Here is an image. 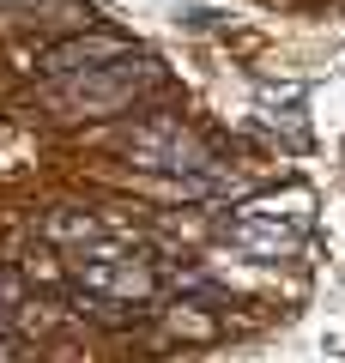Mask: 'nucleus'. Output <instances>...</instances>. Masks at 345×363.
Masks as SVG:
<instances>
[{
    "instance_id": "nucleus-1",
    "label": "nucleus",
    "mask_w": 345,
    "mask_h": 363,
    "mask_svg": "<svg viewBox=\"0 0 345 363\" xmlns=\"http://www.w3.org/2000/svg\"><path fill=\"white\" fill-rule=\"evenodd\" d=\"M152 85H164V67L146 61V55H121V61H103L91 73H73V79H55V104L67 116H115L128 109L133 97H146Z\"/></svg>"
},
{
    "instance_id": "nucleus-2",
    "label": "nucleus",
    "mask_w": 345,
    "mask_h": 363,
    "mask_svg": "<svg viewBox=\"0 0 345 363\" xmlns=\"http://www.w3.org/2000/svg\"><path fill=\"white\" fill-rule=\"evenodd\" d=\"M128 164L152 169V176H182V169L212 164V145H206L182 116H152L146 128L128 133Z\"/></svg>"
},
{
    "instance_id": "nucleus-3",
    "label": "nucleus",
    "mask_w": 345,
    "mask_h": 363,
    "mask_svg": "<svg viewBox=\"0 0 345 363\" xmlns=\"http://www.w3.org/2000/svg\"><path fill=\"white\" fill-rule=\"evenodd\" d=\"M73 279L91 291V297H109V303H146L158 291V272L146 260L121 255V248L103 236L91 248H73Z\"/></svg>"
},
{
    "instance_id": "nucleus-4",
    "label": "nucleus",
    "mask_w": 345,
    "mask_h": 363,
    "mask_svg": "<svg viewBox=\"0 0 345 363\" xmlns=\"http://www.w3.org/2000/svg\"><path fill=\"white\" fill-rule=\"evenodd\" d=\"M230 248H243V255L255 260H291L297 248H303V224H279V212L273 218H261V212H243V218L224 224Z\"/></svg>"
},
{
    "instance_id": "nucleus-5",
    "label": "nucleus",
    "mask_w": 345,
    "mask_h": 363,
    "mask_svg": "<svg viewBox=\"0 0 345 363\" xmlns=\"http://www.w3.org/2000/svg\"><path fill=\"white\" fill-rule=\"evenodd\" d=\"M121 55H133V43H121V37H67V43H55L49 55H43V79H73V73H91V67H103V61H121Z\"/></svg>"
},
{
    "instance_id": "nucleus-6",
    "label": "nucleus",
    "mask_w": 345,
    "mask_h": 363,
    "mask_svg": "<svg viewBox=\"0 0 345 363\" xmlns=\"http://www.w3.org/2000/svg\"><path fill=\"white\" fill-rule=\"evenodd\" d=\"M43 236L61 242V248H91V242H103V224L91 212H49L43 218Z\"/></svg>"
},
{
    "instance_id": "nucleus-7",
    "label": "nucleus",
    "mask_w": 345,
    "mask_h": 363,
    "mask_svg": "<svg viewBox=\"0 0 345 363\" xmlns=\"http://www.w3.org/2000/svg\"><path fill=\"white\" fill-rule=\"evenodd\" d=\"M18 297H25V285H18L13 272L0 267V327H6V321H13V315H18Z\"/></svg>"
},
{
    "instance_id": "nucleus-8",
    "label": "nucleus",
    "mask_w": 345,
    "mask_h": 363,
    "mask_svg": "<svg viewBox=\"0 0 345 363\" xmlns=\"http://www.w3.org/2000/svg\"><path fill=\"white\" fill-rule=\"evenodd\" d=\"M0 363H13V345H6V339H0Z\"/></svg>"
},
{
    "instance_id": "nucleus-9",
    "label": "nucleus",
    "mask_w": 345,
    "mask_h": 363,
    "mask_svg": "<svg viewBox=\"0 0 345 363\" xmlns=\"http://www.w3.org/2000/svg\"><path fill=\"white\" fill-rule=\"evenodd\" d=\"M0 6H37V0H0Z\"/></svg>"
}]
</instances>
